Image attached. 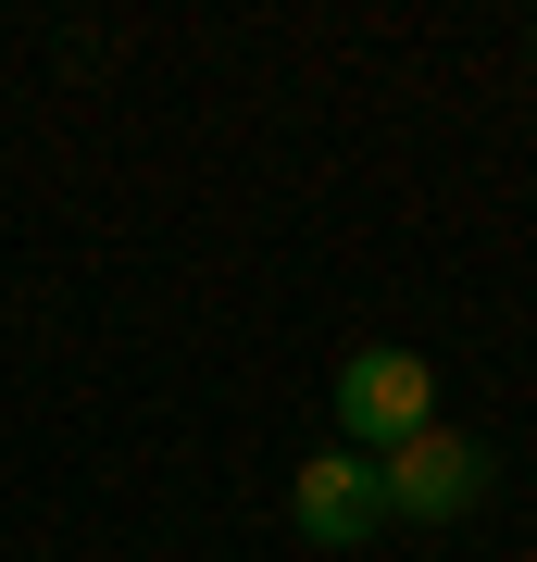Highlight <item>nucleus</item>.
Masks as SVG:
<instances>
[{
	"instance_id": "nucleus-1",
	"label": "nucleus",
	"mask_w": 537,
	"mask_h": 562,
	"mask_svg": "<svg viewBox=\"0 0 537 562\" xmlns=\"http://www.w3.org/2000/svg\"><path fill=\"white\" fill-rule=\"evenodd\" d=\"M488 487H500V462H488V438H462V425H425V438L376 450V501H388V525H462Z\"/></svg>"
},
{
	"instance_id": "nucleus-2",
	"label": "nucleus",
	"mask_w": 537,
	"mask_h": 562,
	"mask_svg": "<svg viewBox=\"0 0 537 562\" xmlns=\"http://www.w3.org/2000/svg\"><path fill=\"white\" fill-rule=\"evenodd\" d=\"M438 425V375H425V350H350L338 362V438L376 462L400 438H425Z\"/></svg>"
},
{
	"instance_id": "nucleus-3",
	"label": "nucleus",
	"mask_w": 537,
	"mask_h": 562,
	"mask_svg": "<svg viewBox=\"0 0 537 562\" xmlns=\"http://www.w3.org/2000/svg\"><path fill=\"white\" fill-rule=\"evenodd\" d=\"M288 525L313 550H362L388 525V501H376V462L362 450H325V462H300V487H288Z\"/></svg>"
}]
</instances>
